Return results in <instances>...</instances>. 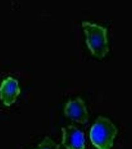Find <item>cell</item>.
Returning <instances> with one entry per match:
<instances>
[{
	"label": "cell",
	"instance_id": "cell-5",
	"mask_svg": "<svg viewBox=\"0 0 132 149\" xmlns=\"http://www.w3.org/2000/svg\"><path fill=\"white\" fill-rule=\"evenodd\" d=\"M20 93L17 80L9 77L3 80L0 86V99L7 107L15 102Z\"/></svg>",
	"mask_w": 132,
	"mask_h": 149
},
{
	"label": "cell",
	"instance_id": "cell-6",
	"mask_svg": "<svg viewBox=\"0 0 132 149\" xmlns=\"http://www.w3.org/2000/svg\"><path fill=\"white\" fill-rule=\"evenodd\" d=\"M35 149H62L59 144L49 137H46Z\"/></svg>",
	"mask_w": 132,
	"mask_h": 149
},
{
	"label": "cell",
	"instance_id": "cell-3",
	"mask_svg": "<svg viewBox=\"0 0 132 149\" xmlns=\"http://www.w3.org/2000/svg\"><path fill=\"white\" fill-rule=\"evenodd\" d=\"M64 113L67 117L78 123L85 124L88 122L89 116L85 102L79 97L66 103Z\"/></svg>",
	"mask_w": 132,
	"mask_h": 149
},
{
	"label": "cell",
	"instance_id": "cell-4",
	"mask_svg": "<svg viewBox=\"0 0 132 149\" xmlns=\"http://www.w3.org/2000/svg\"><path fill=\"white\" fill-rule=\"evenodd\" d=\"M62 144L66 149H85L84 133L75 126L62 128Z\"/></svg>",
	"mask_w": 132,
	"mask_h": 149
},
{
	"label": "cell",
	"instance_id": "cell-1",
	"mask_svg": "<svg viewBox=\"0 0 132 149\" xmlns=\"http://www.w3.org/2000/svg\"><path fill=\"white\" fill-rule=\"evenodd\" d=\"M118 133L117 127L109 119L99 116L90 131V139L97 149H111Z\"/></svg>",
	"mask_w": 132,
	"mask_h": 149
},
{
	"label": "cell",
	"instance_id": "cell-2",
	"mask_svg": "<svg viewBox=\"0 0 132 149\" xmlns=\"http://www.w3.org/2000/svg\"><path fill=\"white\" fill-rule=\"evenodd\" d=\"M86 35V43L94 56L102 58L109 51L107 30L98 24L85 21L82 22Z\"/></svg>",
	"mask_w": 132,
	"mask_h": 149
}]
</instances>
